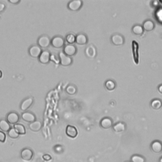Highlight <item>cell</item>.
Listing matches in <instances>:
<instances>
[{"instance_id":"cell-1","label":"cell","mask_w":162,"mask_h":162,"mask_svg":"<svg viewBox=\"0 0 162 162\" xmlns=\"http://www.w3.org/2000/svg\"><path fill=\"white\" fill-rule=\"evenodd\" d=\"M38 44L41 48H47L51 44V39L46 35H41L38 40Z\"/></svg>"},{"instance_id":"cell-2","label":"cell","mask_w":162,"mask_h":162,"mask_svg":"<svg viewBox=\"0 0 162 162\" xmlns=\"http://www.w3.org/2000/svg\"><path fill=\"white\" fill-rule=\"evenodd\" d=\"M59 60L60 64L63 67H68L72 63V59L71 57H68L63 53V52H60L59 53Z\"/></svg>"},{"instance_id":"cell-3","label":"cell","mask_w":162,"mask_h":162,"mask_svg":"<svg viewBox=\"0 0 162 162\" xmlns=\"http://www.w3.org/2000/svg\"><path fill=\"white\" fill-rule=\"evenodd\" d=\"M51 44L55 48H61L65 44V40L62 37L57 35L51 40Z\"/></svg>"},{"instance_id":"cell-4","label":"cell","mask_w":162,"mask_h":162,"mask_svg":"<svg viewBox=\"0 0 162 162\" xmlns=\"http://www.w3.org/2000/svg\"><path fill=\"white\" fill-rule=\"evenodd\" d=\"M33 151L31 149L29 148H24L22 150L21 153H20V157L21 158L26 161H31L33 157Z\"/></svg>"},{"instance_id":"cell-5","label":"cell","mask_w":162,"mask_h":162,"mask_svg":"<svg viewBox=\"0 0 162 162\" xmlns=\"http://www.w3.org/2000/svg\"><path fill=\"white\" fill-rule=\"evenodd\" d=\"M42 51L43 50L38 45H32L29 49V55L33 58H39Z\"/></svg>"},{"instance_id":"cell-6","label":"cell","mask_w":162,"mask_h":162,"mask_svg":"<svg viewBox=\"0 0 162 162\" xmlns=\"http://www.w3.org/2000/svg\"><path fill=\"white\" fill-rule=\"evenodd\" d=\"M19 119H20L19 115L15 112H10L7 116V121L10 124L15 125L17 124V122L19 121Z\"/></svg>"},{"instance_id":"cell-7","label":"cell","mask_w":162,"mask_h":162,"mask_svg":"<svg viewBox=\"0 0 162 162\" xmlns=\"http://www.w3.org/2000/svg\"><path fill=\"white\" fill-rule=\"evenodd\" d=\"M51 57V53L48 51H43L39 57V61L42 64H47L50 62Z\"/></svg>"},{"instance_id":"cell-8","label":"cell","mask_w":162,"mask_h":162,"mask_svg":"<svg viewBox=\"0 0 162 162\" xmlns=\"http://www.w3.org/2000/svg\"><path fill=\"white\" fill-rule=\"evenodd\" d=\"M34 103V99L32 97H29L23 100L20 104V109L23 112H26Z\"/></svg>"},{"instance_id":"cell-9","label":"cell","mask_w":162,"mask_h":162,"mask_svg":"<svg viewBox=\"0 0 162 162\" xmlns=\"http://www.w3.org/2000/svg\"><path fill=\"white\" fill-rule=\"evenodd\" d=\"M63 53L68 57H72L74 56L77 53V48L76 47L72 44H68L65 46L63 51Z\"/></svg>"},{"instance_id":"cell-10","label":"cell","mask_w":162,"mask_h":162,"mask_svg":"<svg viewBox=\"0 0 162 162\" xmlns=\"http://www.w3.org/2000/svg\"><path fill=\"white\" fill-rule=\"evenodd\" d=\"M21 117L23 121L27 122H29L30 124L36 121V117H35V115L32 112H23L22 114Z\"/></svg>"},{"instance_id":"cell-11","label":"cell","mask_w":162,"mask_h":162,"mask_svg":"<svg viewBox=\"0 0 162 162\" xmlns=\"http://www.w3.org/2000/svg\"><path fill=\"white\" fill-rule=\"evenodd\" d=\"M82 6L81 0H73L68 3V8L71 11H78Z\"/></svg>"},{"instance_id":"cell-12","label":"cell","mask_w":162,"mask_h":162,"mask_svg":"<svg viewBox=\"0 0 162 162\" xmlns=\"http://www.w3.org/2000/svg\"><path fill=\"white\" fill-rule=\"evenodd\" d=\"M66 134L70 138H75L78 135V131L74 126L69 125L66 128Z\"/></svg>"},{"instance_id":"cell-13","label":"cell","mask_w":162,"mask_h":162,"mask_svg":"<svg viewBox=\"0 0 162 162\" xmlns=\"http://www.w3.org/2000/svg\"><path fill=\"white\" fill-rule=\"evenodd\" d=\"M124 38L122 35L120 34H115L112 35V42L115 46H122L124 43Z\"/></svg>"},{"instance_id":"cell-14","label":"cell","mask_w":162,"mask_h":162,"mask_svg":"<svg viewBox=\"0 0 162 162\" xmlns=\"http://www.w3.org/2000/svg\"><path fill=\"white\" fill-rule=\"evenodd\" d=\"M100 125L103 129H110L113 125L112 120L109 117H105L101 121Z\"/></svg>"},{"instance_id":"cell-15","label":"cell","mask_w":162,"mask_h":162,"mask_svg":"<svg viewBox=\"0 0 162 162\" xmlns=\"http://www.w3.org/2000/svg\"><path fill=\"white\" fill-rule=\"evenodd\" d=\"M87 38L85 34H79L75 38V43L79 45H84L87 43Z\"/></svg>"},{"instance_id":"cell-16","label":"cell","mask_w":162,"mask_h":162,"mask_svg":"<svg viewBox=\"0 0 162 162\" xmlns=\"http://www.w3.org/2000/svg\"><path fill=\"white\" fill-rule=\"evenodd\" d=\"M151 148L152 151L156 153H159L162 151V143L158 141H154L152 142Z\"/></svg>"},{"instance_id":"cell-17","label":"cell","mask_w":162,"mask_h":162,"mask_svg":"<svg viewBox=\"0 0 162 162\" xmlns=\"http://www.w3.org/2000/svg\"><path fill=\"white\" fill-rule=\"evenodd\" d=\"M86 55L87 57L93 58L96 55V50L93 45H90L86 49Z\"/></svg>"},{"instance_id":"cell-18","label":"cell","mask_w":162,"mask_h":162,"mask_svg":"<svg viewBox=\"0 0 162 162\" xmlns=\"http://www.w3.org/2000/svg\"><path fill=\"white\" fill-rule=\"evenodd\" d=\"M142 28L144 31H146L147 32H149L151 31L154 29V23H153V21L150 20H146L145 22L143 23L142 24Z\"/></svg>"},{"instance_id":"cell-19","label":"cell","mask_w":162,"mask_h":162,"mask_svg":"<svg viewBox=\"0 0 162 162\" xmlns=\"http://www.w3.org/2000/svg\"><path fill=\"white\" fill-rule=\"evenodd\" d=\"M29 129L33 132H38L42 128V124L40 121H35V122L31 123L29 125Z\"/></svg>"},{"instance_id":"cell-20","label":"cell","mask_w":162,"mask_h":162,"mask_svg":"<svg viewBox=\"0 0 162 162\" xmlns=\"http://www.w3.org/2000/svg\"><path fill=\"white\" fill-rule=\"evenodd\" d=\"M113 129L115 133H122L125 130V124L123 122H118L113 126Z\"/></svg>"},{"instance_id":"cell-21","label":"cell","mask_w":162,"mask_h":162,"mask_svg":"<svg viewBox=\"0 0 162 162\" xmlns=\"http://www.w3.org/2000/svg\"><path fill=\"white\" fill-rule=\"evenodd\" d=\"M11 129L10 124L5 120L3 119L0 121V129L3 132H8Z\"/></svg>"},{"instance_id":"cell-22","label":"cell","mask_w":162,"mask_h":162,"mask_svg":"<svg viewBox=\"0 0 162 162\" xmlns=\"http://www.w3.org/2000/svg\"><path fill=\"white\" fill-rule=\"evenodd\" d=\"M14 128L16 130L19 135H24L26 134V129L24 127V125H23L21 124H16L14 125Z\"/></svg>"},{"instance_id":"cell-23","label":"cell","mask_w":162,"mask_h":162,"mask_svg":"<svg viewBox=\"0 0 162 162\" xmlns=\"http://www.w3.org/2000/svg\"><path fill=\"white\" fill-rule=\"evenodd\" d=\"M132 31H133V34H134L136 35L140 36V35H141L143 34L144 30H143V28H142V27L141 26L136 25V26H134L133 27Z\"/></svg>"},{"instance_id":"cell-24","label":"cell","mask_w":162,"mask_h":162,"mask_svg":"<svg viewBox=\"0 0 162 162\" xmlns=\"http://www.w3.org/2000/svg\"><path fill=\"white\" fill-rule=\"evenodd\" d=\"M151 106L154 110H159L162 106V102L159 99H154L151 102Z\"/></svg>"},{"instance_id":"cell-25","label":"cell","mask_w":162,"mask_h":162,"mask_svg":"<svg viewBox=\"0 0 162 162\" xmlns=\"http://www.w3.org/2000/svg\"><path fill=\"white\" fill-rule=\"evenodd\" d=\"M105 86L108 91H113V90L115 89L116 87V84L115 82H113V81H111V80H109L105 82Z\"/></svg>"},{"instance_id":"cell-26","label":"cell","mask_w":162,"mask_h":162,"mask_svg":"<svg viewBox=\"0 0 162 162\" xmlns=\"http://www.w3.org/2000/svg\"><path fill=\"white\" fill-rule=\"evenodd\" d=\"M8 134L9 137L11 138V139H17L20 136L14 128H11L10 130L8 132Z\"/></svg>"},{"instance_id":"cell-27","label":"cell","mask_w":162,"mask_h":162,"mask_svg":"<svg viewBox=\"0 0 162 162\" xmlns=\"http://www.w3.org/2000/svg\"><path fill=\"white\" fill-rule=\"evenodd\" d=\"M66 92H67L70 95H74L77 92V88L75 86L73 85L68 86L66 88Z\"/></svg>"},{"instance_id":"cell-28","label":"cell","mask_w":162,"mask_h":162,"mask_svg":"<svg viewBox=\"0 0 162 162\" xmlns=\"http://www.w3.org/2000/svg\"><path fill=\"white\" fill-rule=\"evenodd\" d=\"M76 36L73 34H69L66 37V41L69 44H72L75 42Z\"/></svg>"},{"instance_id":"cell-29","label":"cell","mask_w":162,"mask_h":162,"mask_svg":"<svg viewBox=\"0 0 162 162\" xmlns=\"http://www.w3.org/2000/svg\"><path fill=\"white\" fill-rule=\"evenodd\" d=\"M133 162H145V159L139 155H134L131 158Z\"/></svg>"},{"instance_id":"cell-30","label":"cell","mask_w":162,"mask_h":162,"mask_svg":"<svg viewBox=\"0 0 162 162\" xmlns=\"http://www.w3.org/2000/svg\"><path fill=\"white\" fill-rule=\"evenodd\" d=\"M6 138H7V136H6L4 132L0 130V142H5L6 141Z\"/></svg>"},{"instance_id":"cell-31","label":"cell","mask_w":162,"mask_h":162,"mask_svg":"<svg viewBox=\"0 0 162 162\" xmlns=\"http://www.w3.org/2000/svg\"><path fill=\"white\" fill-rule=\"evenodd\" d=\"M43 158L45 160V161H50V160H51V156L50 155V154H44L43 156Z\"/></svg>"},{"instance_id":"cell-32","label":"cell","mask_w":162,"mask_h":162,"mask_svg":"<svg viewBox=\"0 0 162 162\" xmlns=\"http://www.w3.org/2000/svg\"><path fill=\"white\" fill-rule=\"evenodd\" d=\"M5 8H6V5L3 3H0V13L3 12V11L5 10Z\"/></svg>"},{"instance_id":"cell-33","label":"cell","mask_w":162,"mask_h":162,"mask_svg":"<svg viewBox=\"0 0 162 162\" xmlns=\"http://www.w3.org/2000/svg\"><path fill=\"white\" fill-rule=\"evenodd\" d=\"M9 2L12 4H18L20 2V1L19 0H9Z\"/></svg>"},{"instance_id":"cell-34","label":"cell","mask_w":162,"mask_h":162,"mask_svg":"<svg viewBox=\"0 0 162 162\" xmlns=\"http://www.w3.org/2000/svg\"><path fill=\"white\" fill-rule=\"evenodd\" d=\"M158 91L162 94V85H160L159 87H158Z\"/></svg>"},{"instance_id":"cell-35","label":"cell","mask_w":162,"mask_h":162,"mask_svg":"<svg viewBox=\"0 0 162 162\" xmlns=\"http://www.w3.org/2000/svg\"><path fill=\"white\" fill-rule=\"evenodd\" d=\"M2 75H3V74H2V72L0 70V78L2 77Z\"/></svg>"},{"instance_id":"cell-36","label":"cell","mask_w":162,"mask_h":162,"mask_svg":"<svg viewBox=\"0 0 162 162\" xmlns=\"http://www.w3.org/2000/svg\"><path fill=\"white\" fill-rule=\"evenodd\" d=\"M160 162H162V157L160 159Z\"/></svg>"}]
</instances>
